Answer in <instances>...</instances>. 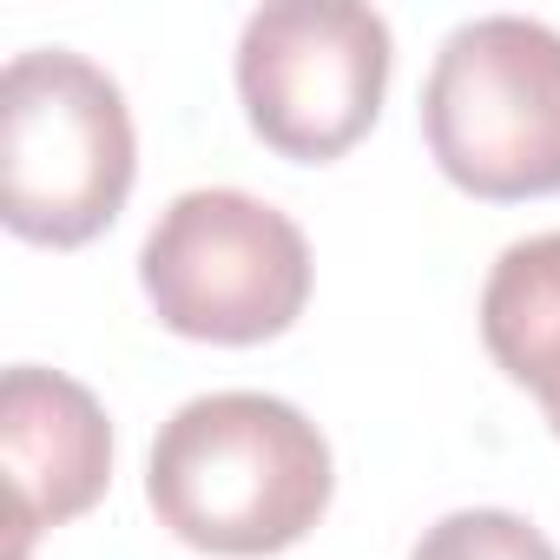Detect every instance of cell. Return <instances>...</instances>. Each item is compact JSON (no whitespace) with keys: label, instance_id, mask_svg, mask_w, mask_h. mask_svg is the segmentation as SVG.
<instances>
[{"label":"cell","instance_id":"obj_1","mask_svg":"<svg viewBox=\"0 0 560 560\" xmlns=\"http://www.w3.org/2000/svg\"><path fill=\"white\" fill-rule=\"evenodd\" d=\"M337 494L324 429L264 389H211L172 409L145 462V501L198 553L264 560L298 547Z\"/></svg>","mask_w":560,"mask_h":560},{"label":"cell","instance_id":"obj_2","mask_svg":"<svg viewBox=\"0 0 560 560\" xmlns=\"http://www.w3.org/2000/svg\"><path fill=\"white\" fill-rule=\"evenodd\" d=\"M139 172L126 93L67 47H34L0 80V218L27 244L73 250L100 237Z\"/></svg>","mask_w":560,"mask_h":560},{"label":"cell","instance_id":"obj_3","mask_svg":"<svg viewBox=\"0 0 560 560\" xmlns=\"http://www.w3.org/2000/svg\"><path fill=\"white\" fill-rule=\"evenodd\" d=\"M422 132L448 185L488 205L560 191V34L527 14L462 21L422 86Z\"/></svg>","mask_w":560,"mask_h":560},{"label":"cell","instance_id":"obj_4","mask_svg":"<svg viewBox=\"0 0 560 560\" xmlns=\"http://www.w3.org/2000/svg\"><path fill=\"white\" fill-rule=\"evenodd\" d=\"M139 284L165 330L250 350L284 337L311 304V244L270 198L198 185L178 191L139 250Z\"/></svg>","mask_w":560,"mask_h":560},{"label":"cell","instance_id":"obj_5","mask_svg":"<svg viewBox=\"0 0 560 560\" xmlns=\"http://www.w3.org/2000/svg\"><path fill=\"white\" fill-rule=\"evenodd\" d=\"M389 21L357 0H270L237 34L250 132L298 165L343 159L389 93Z\"/></svg>","mask_w":560,"mask_h":560},{"label":"cell","instance_id":"obj_6","mask_svg":"<svg viewBox=\"0 0 560 560\" xmlns=\"http://www.w3.org/2000/svg\"><path fill=\"white\" fill-rule=\"evenodd\" d=\"M0 462H8L14 560L40 527H67L113 481V422L86 383L21 363L0 383Z\"/></svg>","mask_w":560,"mask_h":560},{"label":"cell","instance_id":"obj_7","mask_svg":"<svg viewBox=\"0 0 560 560\" xmlns=\"http://www.w3.org/2000/svg\"><path fill=\"white\" fill-rule=\"evenodd\" d=\"M481 343L560 435V231L521 237L481 284Z\"/></svg>","mask_w":560,"mask_h":560},{"label":"cell","instance_id":"obj_8","mask_svg":"<svg viewBox=\"0 0 560 560\" xmlns=\"http://www.w3.org/2000/svg\"><path fill=\"white\" fill-rule=\"evenodd\" d=\"M409 560H560V547L508 508H455L435 527H422Z\"/></svg>","mask_w":560,"mask_h":560}]
</instances>
